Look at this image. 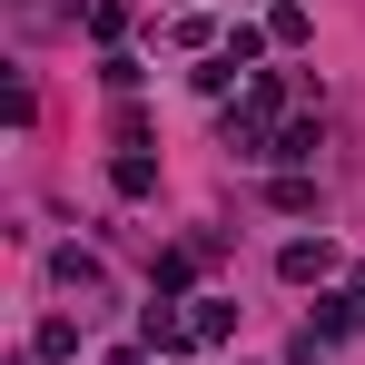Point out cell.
<instances>
[{
  "mask_svg": "<svg viewBox=\"0 0 365 365\" xmlns=\"http://www.w3.org/2000/svg\"><path fill=\"white\" fill-rule=\"evenodd\" d=\"M277 277H287V287H326V277H336V237H287L277 247Z\"/></svg>",
  "mask_w": 365,
  "mask_h": 365,
  "instance_id": "obj_1",
  "label": "cell"
},
{
  "mask_svg": "<svg viewBox=\"0 0 365 365\" xmlns=\"http://www.w3.org/2000/svg\"><path fill=\"white\" fill-rule=\"evenodd\" d=\"M356 326H365V297H356V287L316 297V316H306V336H316V346H326V336H356Z\"/></svg>",
  "mask_w": 365,
  "mask_h": 365,
  "instance_id": "obj_2",
  "label": "cell"
},
{
  "mask_svg": "<svg viewBox=\"0 0 365 365\" xmlns=\"http://www.w3.org/2000/svg\"><path fill=\"white\" fill-rule=\"evenodd\" d=\"M138 346H148V356H187L197 336H187V316H168V306L148 297V316H138Z\"/></svg>",
  "mask_w": 365,
  "mask_h": 365,
  "instance_id": "obj_3",
  "label": "cell"
},
{
  "mask_svg": "<svg viewBox=\"0 0 365 365\" xmlns=\"http://www.w3.org/2000/svg\"><path fill=\"white\" fill-rule=\"evenodd\" d=\"M187 336H197V346H227V336H237V297H197L187 306Z\"/></svg>",
  "mask_w": 365,
  "mask_h": 365,
  "instance_id": "obj_4",
  "label": "cell"
},
{
  "mask_svg": "<svg viewBox=\"0 0 365 365\" xmlns=\"http://www.w3.org/2000/svg\"><path fill=\"white\" fill-rule=\"evenodd\" d=\"M109 187H119V197H158V158H148V148H119V158H109Z\"/></svg>",
  "mask_w": 365,
  "mask_h": 365,
  "instance_id": "obj_5",
  "label": "cell"
},
{
  "mask_svg": "<svg viewBox=\"0 0 365 365\" xmlns=\"http://www.w3.org/2000/svg\"><path fill=\"white\" fill-rule=\"evenodd\" d=\"M30 356H40V365L79 356V316H40V326H30Z\"/></svg>",
  "mask_w": 365,
  "mask_h": 365,
  "instance_id": "obj_6",
  "label": "cell"
},
{
  "mask_svg": "<svg viewBox=\"0 0 365 365\" xmlns=\"http://www.w3.org/2000/svg\"><path fill=\"white\" fill-rule=\"evenodd\" d=\"M50 277H60L69 297H99V257H89V247H60V257H50Z\"/></svg>",
  "mask_w": 365,
  "mask_h": 365,
  "instance_id": "obj_7",
  "label": "cell"
},
{
  "mask_svg": "<svg viewBox=\"0 0 365 365\" xmlns=\"http://www.w3.org/2000/svg\"><path fill=\"white\" fill-rule=\"evenodd\" d=\"M267 158H277V168H306V158H316V119H287V128H277V148H267Z\"/></svg>",
  "mask_w": 365,
  "mask_h": 365,
  "instance_id": "obj_8",
  "label": "cell"
},
{
  "mask_svg": "<svg viewBox=\"0 0 365 365\" xmlns=\"http://www.w3.org/2000/svg\"><path fill=\"white\" fill-rule=\"evenodd\" d=\"M267 207H277V217H306V207H316V178H306V168H287V178L267 187Z\"/></svg>",
  "mask_w": 365,
  "mask_h": 365,
  "instance_id": "obj_9",
  "label": "cell"
},
{
  "mask_svg": "<svg viewBox=\"0 0 365 365\" xmlns=\"http://www.w3.org/2000/svg\"><path fill=\"white\" fill-rule=\"evenodd\" d=\"M277 109H287V89H277V79H247V109H237V119H257V128H287Z\"/></svg>",
  "mask_w": 365,
  "mask_h": 365,
  "instance_id": "obj_10",
  "label": "cell"
},
{
  "mask_svg": "<svg viewBox=\"0 0 365 365\" xmlns=\"http://www.w3.org/2000/svg\"><path fill=\"white\" fill-rule=\"evenodd\" d=\"M89 40L119 50V40H128V0H89Z\"/></svg>",
  "mask_w": 365,
  "mask_h": 365,
  "instance_id": "obj_11",
  "label": "cell"
},
{
  "mask_svg": "<svg viewBox=\"0 0 365 365\" xmlns=\"http://www.w3.org/2000/svg\"><path fill=\"white\" fill-rule=\"evenodd\" d=\"M237 69H247V60H227V50H207V60H197V89H207V99H227V89H237Z\"/></svg>",
  "mask_w": 365,
  "mask_h": 365,
  "instance_id": "obj_12",
  "label": "cell"
},
{
  "mask_svg": "<svg viewBox=\"0 0 365 365\" xmlns=\"http://www.w3.org/2000/svg\"><path fill=\"white\" fill-rule=\"evenodd\" d=\"M267 40H277V50H306V10H297V0H277V20H267Z\"/></svg>",
  "mask_w": 365,
  "mask_h": 365,
  "instance_id": "obj_13",
  "label": "cell"
},
{
  "mask_svg": "<svg viewBox=\"0 0 365 365\" xmlns=\"http://www.w3.org/2000/svg\"><path fill=\"white\" fill-rule=\"evenodd\" d=\"M99 79H109V89H119V99H128V89H138V79H148V69L128 60V50H109V60H99Z\"/></svg>",
  "mask_w": 365,
  "mask_h": 365,
  "instance_id": "obj_14",
  "label": "cell"
},
{
  "mask_svg": "<svg viewBox=\"0 0 365 365\" xmlns=\"http://www.w3.org/2000/svg\"><path fill=\"white\" fill-rule=\"evenodd\" d=\"M287 365H326V346H316V336H297V346H287Z\"/></svg>",
  "mask_w": 365,
  "mask_h": 365,
  "instance_id": "obj_15",
  "label": "cell"
},
{
  "mask_svg": "<svg viewBox=\"0 0 365 365\" xmlns=\"http://www.w3.org/2000/svg\"><path fill=\"white\" fill-rule=\"evenodd\" d=\"M99 365H148V346H119V356H99Z\"/></svg>",
  "mask_w": 365,
  "mask_h": 365,
  "instance_id": "obj_16",
  "label": "cell"
},
{
  "mask_svg": "<svg viewBox=\"0 0 365 365\" xmlns=\"http://www.w3.org/2000/svg\"><path fill=\"white\" fill-rule=\"evenodd\" d=\"M178 10H197V0H178Z\"/></svg>",
  "mask_w": 365,
  "mask_h": 365,
  "instance_id": "obj_17",
  "label": "cell"
}]
</instances>
